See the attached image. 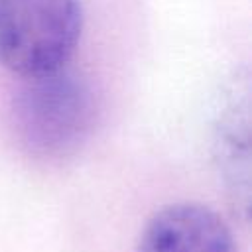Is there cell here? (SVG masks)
Wrapping results in <instances>:
<instances>
[{
	"instance_id": "cell-1",
	"label": "cell",
	"mask_w": 252,
	"mask_h": 252,
	"mask_svg": "<svg viewBox=\"0 0 252 252\" xmlns=\"http://www.w3.org/2000/svg\"><path fill=\"white\" fill-rule=\"evenodd\" d=\"M94 102L89 87L61 71L30 77L12 102L20 146L41 159L73 154L91 134Z\"/></svg>"
},
{
	"instance_id": "cell-2",
	"label": "cell",
	"mask_w": 252,
	"mask_h": 252,
	"mask_svg": "<svg viewBox=\"0 0 252 252\" xmlns=\"http://www.w3.org/2000/svg\"><path fill=\"white\" fill-rule=\"evenodd\" d=\"M81 28L79 0H0V63L26 79L61 71Z\"/></svg>"
},
{
	"instance_id": "cell-3",
	"label": "cell",
	"mask_w": 252,
	"mask_h": 252,
	"mask_svg": "<svg viewBox=\"0 0 252 252\" xmlns=\"http://www.w3.org/2000/svg\"><path fill=\"white\" fill-rule=\"evenodd\" d=\"M136 252H236V244L219 213L199 203H175L148 220Z\"/></svg>"
}]
</instances>
